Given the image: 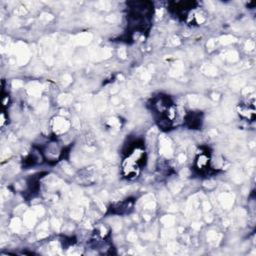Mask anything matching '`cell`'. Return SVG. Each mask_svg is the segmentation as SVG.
I'll return each mask as SVG.
<instances>
[{"label": "cell", "instance_id": "6da1fadb", "mask_svg": "<svg viewBox=\"0 0 256 256\" xmlns=\"http://www.w3.org/2000/svg\"><path fill=\"white\" fill-rule=\"evenodd\" d=\"M154 112L158 115V119L161 122V125L168 127L176 118L177 116V107L174 103L165 96H160L159 98L155 99L152 104Z\"/></svg>", "mask_w": 256, "mask_h": 256}, {"label": "cell", "instance_id": "7a4b0ae2", "mask_svg": "<svg viewBox=\"0 0 256 256\" xmlns=\"http://www.w3.org/2000/svg\"><path fill=\"white\" fill-rule=\"evenodd\" d=\"M144 150L140 146H135L127 155L123 163V171L127 178L137 177L140 167L144 164Z\"/></svg>", "mask_w": 256, "mask_h": 256}, {"label": "cell", "instance_id": "3957f363", "mask_svg": "<svg viewBox=\"0 0 256 256\" xmlns=\"http://www.w3.org/2000/svg\"><path fill=\"white\" fill-rule=\"evenodd\" d=\"M239 113L249 120H253L255 116V105L254 100H248L245 104H241L239 108Z\"/></svg>", "mask_w": 256, "mask_h": 256}]
</instances>
